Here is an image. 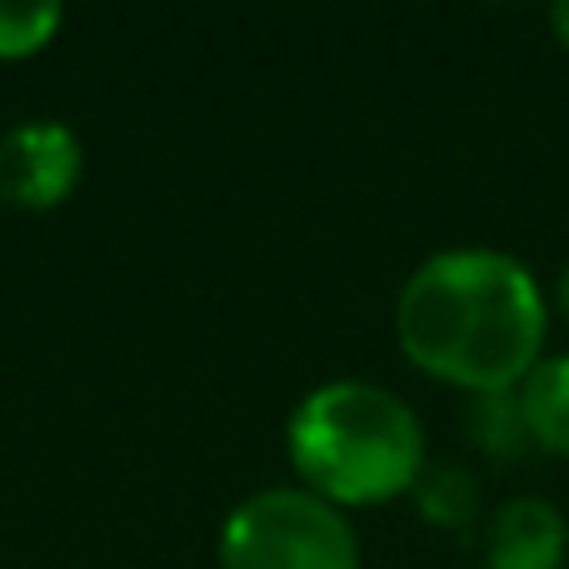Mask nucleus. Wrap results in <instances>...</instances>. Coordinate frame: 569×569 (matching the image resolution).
Segmentation results:
<instances>
[{
  "mask_svg": "<svg viewBox=\"0 0 569 569\" xmlns=\"http://www.w3.org/2000/svg\"><path fill=\"white\" fill-rule=\"evenodd\" d=\"M555 305H560V315L569 320V260L560 266V280H555Z\"/></svg>",
  "mask_w": 569,
  "mask_h": 569,
  "instance_id": "nucleus-11",
  "label": "nucleus"
},
{
  "mask_svg": "<svg viewBox=\"0 0 569 569\" xmlns=\"http://www.w3.org/2000/svg\"><path fill=\"white\" fill-rule=\"evenodd\" d=\"M520 405L540 450L569 460V355H550L520 385Z\"/></svg>",
  "mask_w": 569,
  "mask_h": 569,
  "instance_id": "nucleus-6",
  "label": "nucleus"
},
{
  "mask_svg": "<svg viewBox=\"0 0 569 569\" xmlns=\"http://www.w3.org/2000/svg\"><path fill=\"white\" fill-rule=\"evenodd\" d=\"M284 450L305 490L345 505H385L425 475L420 415L375 380H325L295 405Z\"/></svg>",
  "mask_w": 569,
  "mask_h": 569,
  "instance_id": "nucleus-2",
  "label": "nucleus"
},
{
  "mask_svg": "<svg viewBox=\"0 0 569 569\" xmlns=\"http://www.w3.org/2000/svg\"><path fill=\"white\" fill-rule=\"evenodd\" d=\"M470 440L480 445L490 460H520L535 445L530 420H525L520 390H495L470 400Z\"/></svg>",
  "mask_w": 569,
  "mask_h": 569,
  "instance_id": "nucleus-8",
  "label": "nucleus"
},
{
  "mask_svg": "<svg viewBox=\"0 0 569 569\" xmlns=\"http://www.w3.org/2000/svg\"><path fill=\"white\" fill-rule=\"evenodd\" d=\"M550 305L530 266L490 246L420 260L395 295V340L415 370L470 395L520 390L540 365Z\"/></svg>",
  "mask_w": 569,
  "mask_h": 569,
  "instance_id": "nucleus-1",
  "label": "nucleus"
},
{
  "mask_svg": "<svg viewBox=\"0 0 569 569\" xmlns=\"http://www.w3.org/2000/svg\"><path fill=\"white\" fill-rule=\"evenodd\" d=\"M550 30H555V40L569 50V0H560V6L550 10Z\"/></svg>",
  "mask_w": 569,
  "mask_h": 569,
  "instance_id": "nucleus-10",
  "label": "nucleus"
},
{
  "mask_svg": "<svg viewBox=\"0 0 569 569\" xmlns=\"http://www.w3.org/2000/svg\"><path fill=\"white\" fill-rule=\"evenodd\" d=\"M76 130L60 120H20L0 136V200L16 210H56L80 186Z\"/></svg>",
  "mask_w": 569,
  "mask_h": 569,
  "instance_id": "nucleus-4",
  "label": "nucleus"
},
{
  "mask_svg": "<svg viewBox=\"0 0 569 569\" xmlns=\"http://www.w3.org/2000/svg\"><path fill=\"white\" fill-rule=\"evenodd\" d=\"M220 569H360V540L345 510L305 485L256 490L220 525Z\"/></svg>",
  "mask_w": 569,
  "mask_h": 569,
  "instance_id": "nucleus-3",
  "label": "nucleus"
},
{
  "mask_svg": "<svg viewBox=\"0 0 569 569\" xmlns=\"http://www.w3.org/2000/svg\"><path fill=\"white\" fill-rule=\"evenodd\" d=\"M569 525L560 505L540 495L505 500L485 535V569H565Z\"/></svg>",
  "mask_w": 569,
  "mask_h": 569,
  "instance_id": "nucleus-5",
  "label": "nucleus"
},
{
  "mask_svg": "<svg viewBox=\"0 0 569 569\" xmlns=\"http://www.w3.org/2000/svg\"><path fill=\"white\" fill-rule=\"evenodd\" d=\"M415 505L430 525L440 530H465L480 515V480L465 465H425V475L415 480Z\"/></svg>",
  "mask_w": 569,
  "mask_h": 569,
  "instance_id": "nucleus-7",
  "label": "nucleus"
},
{
  "mask_svg": "<svg viewBox=\"0 0 569 569\" xmlns=\"http://www.w3.org/2000/svg\"><path fill=\"white\" fill-rule=\"evenodd\" d=\"M66 10L56 0H0V60H26L56 40Z\"/></svg>",
  "mask_w": 569,
  "mask_h": 569,
  "instance_id": "nucleus-9",
  "label": "nucleus"
}]
</instances>
